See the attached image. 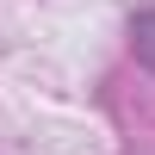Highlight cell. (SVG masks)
<instances>
[{
  "label": "cell",
  "mask_w": 155,
  "mask_h": 155,
  "mask_svg": "<svg viewBox=\"0 0 155 155\" xmlns=\"http://www.w3.org/2000/svg\"><path fill=\"white\" fill-rule=\"evenodd\" d=\"M130 50H137V62H143V68H155V6L130 19Z\"/></svg>",
  "instance_id": "6da1fadb"
}]
</instances>
